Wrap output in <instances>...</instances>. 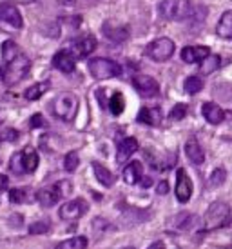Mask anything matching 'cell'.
<instances>
[{
  "instance_id": "1",
  "label": "cell",
  "mask_w": 232,
  "mask_h": 249,
  "mask_svg": "<svg viewBox=\"0 0 232 249\" xmlns=\"http://www.w3.org/2000/svg\"><path fill=\"white\" fill-rule=\"evenodd\" d=\"M158 11L167 20H187L196 13V6L191 0H162Z\"/></svg>"
},
{
  "instance_id": "2",
  "label": "cell",
  "mask_w": 232,
  "mask_h": 249,
  "mask_svg": "<svg viewBox=\"0 0 232 249\" xmlns=\"http://www.w3.org/2000/svg\"><path fill=\"white\" fill-rule=\"evenodd\" d=\"M231 220L232 213L229 204H225V202H212L203 216V226L207 231H214V229H221L229 226Z\"/></svg>"
},
{
  "instance_id": "3",
  "label": "cell",
  "mask_w": 232,
  "mask_h": 249,
  "mask_svg": "<svg viewBox=\"0 0 232 249\" xmlns=\"http://www.w3.org/2000/svg\"><path fill=\"white\" fill-rule=\"evenodd\" d=\"M51 109L55 113V117H58L64 122H71L75 120L76 113H78V98L73 93H62L53 100Z\"/></svg>"
},
{
  "instance_id": "4",
  "label": "cell",
  "mask_w": 232,
  "mask_h": 249,
  "mask_svg": "<svg viewBox=\"0 0 232 249\" xmlns=\"http://www.w3.org/2000/svg\"><path fill=\"white\" fill-rule=\"evenodd\" d=\"M122 66L109 58H91L89 60V73L95 76L96 80H107V78H116L122 75Z\"/></svg>"
},
{
  "instance_id": "5",
  "label": "cell",
  "mask_w": 232,
  "mask_h": 249,
  "mask_svg": "<svg viewBox=\"0 0 232 249\" xmlns=\"http://www.w3.org/2000/svg\"><path fill=\"white\" fill-rule=\"evenodd\" d=\"M31 70V60L22 53L18 58H15L13 62L7 64L6 71H4V82L7 86H15L17 82H20L22 78H26Z\"/></svg>"
},
{
  "instance_id": "6",
  "label": "cell",
  "mask_w": 232,
  "mask_h": 249,
  "mask_svg": "<svg viewBox=\"0 0 232 249\" xmlns=\"http://www.w3.org/2000/svg\"><path fill=\"white\" fill-rule=\"evenodd\" d=\"M145 55L152 58L154 62H167L174 55V42L171 38H167V36L156 38L145 48Z\"/></svg>"
},
{
  "instance_id": "7",
  "label": "cell",
  "mask_w": 232,
  "mask_h": 249,
  "mask_svg": "<svg viewBox=\"0 0 232 249\" xmlns=\"http://www.w3.org/2000/svg\"><path fill=\"white\" fill-rule=\"evenodd\" d=\"M87 209H89V206L83 198H75V200H71V202H66L60 208L58 214H60L62 220L73 222V220H78L80 216H83V214L87 213Z\"/></svg>"
},
{
  "instance_id": "8",
  "label": "cell",
  "mask_w": 232,
  "mask_h": 249,
  "mask_svg": "<svg viewBox=\"0 0 232 249\" xmlns=\"http://www.w3.org/2000/svg\"><path fill=\"white\" fill-rule=\"evenodd\" d=\"M133 86L145 98L158 97V93H160V84L156 82V78H152L149 75H134L133 76Z\"/></svg>"
},
{
  "instance_id": "9",
  "label": "cell",
  "mask_w": 232,
  "mask_h": 249,
  "mask_svg": "<svg viewBox=\"0 0 232 249\" xmlns=\"http://www.w3.org/2000/svg\"><path fill=\"white\" fill-rule=\"evenodd\" d=\"M96 49V38L93 35H83L78 36L75 40L71 42V53L76 56V58H85L89 56L93 51Z\"/></svg>"
},
{
  "instance_id": "10",
  "label": "cell",
  "mask_w": 232,
  "mask_h": 249,
  "mask_svg": "<svg viewBox=\"0 0 232 249\" xmlns=\"http://www.w3.org/2000/svg\"><path fill=\"white\" fill-rule=\"evenodd\" d=\"M192 196V180L185 169L176 171V198L182 204H187Z\"/></svg>"
},
{
  "instance_id": "11",
  "label": "cell",
  "mask_w": 232,
  "mask_h": 249,
  "mask_svg": "<svg viewBox=\"0 0 232 249\" xmlns=\"http://www.w3.org/2000/svg\"><path fill=\"white\" fill-rule=\"evenodd\" d=\"M53 66L62 73H73L76 68V56L69 49H60L53 56Z\"/></svg>"
},
{
  "instance_id": "12",
  "label": "cell",
  "mask_w": 232,
  "mask_h": 249,
  "mask_svg": "<svg viewBox=\"0 0 232 249\" xmlns=\"http://www.w3.org/2000/svg\"><path fill=\"white\" fill-rule=\"evenodd\" d=\"M0 20L11 24V26L17 29H20L22 26H24L20 11H18L13 4H9V2H2V4H0Z\"/></svg>"
},
{
  "instance_id": "13",
  "label": "cell",
  "mask_w": 232,
  "mask_h": 249,
  "mask_svg": "<svg viewBox=\"0 0 232 249\" xmlns=\"http://www.w3.org/2000/svg\"><path fill=\"white\" fill-rule=\"evenodd\" d=\"M182 60L187 64H196V62H203L207 56L211 55V49L207 46H187V48L182 49Z\"/></svg>"
},
{
  "instance_id": "14",
  "label": "cell",
  "mask_w": 232,
  "mask_h": 249,
  "mask_svg": "<svg viewBox=\"0 0 232 249\" xmlns=\"http://www.w3.org/2000/svg\"><path fill=\"white\" fill-rule=\"evenodd\" d=\"M138 151V140L133 139V137H127L123 139L120 144H118V151H116V162L118 164H123L125 160H129L134 153Z\"/></svg>"
},
{
  "instance_id": "15",
  "label": "cell",
  "mask_w": 232,
  "mask_h": 249,
  "mask_svg": "<svg viewBox=\"0 0 232 249\" xmlns=\"http://www.w3.org/2000/svg\"><path fill=\"white\" fill-rule=\"evenodd\" d=\"M201 113H203L205 120L209 122V124L212 125H218L221 124L223 120H225V111L221 109L218 104H214V102H205L203 106H201Z\"/></svg>"
},
{
  "instance_id": "16",
  "label": "cell",
  "mask_w": 232,
  "mask_h": 249,
  "mask_svg": "<svg viewBox=\"0 0 232 249\" xmlns=\"http://www.w3.org/2000/svg\"><path fill=\"white\" fill-rule=\"evenodd\" d=\"M162 118H164V115H162L160 107H142L138 113V122L150 125V127H156L162 124Z\"/></svg>"
},
{
  "instance_id": "17",
  "label": "cell",
  "mask_w": 232,
  "mask_h": 249,
  "mask_svg": "<svg viewBox=\"0 0 232 249\" xmlns=\"http://www.w3.org/2000/svg\"><path fill=\"white\" fill-rule=\"evenodd\" d=\"M144 178V166L142 162H129L127 166L123 167V180L133 186V184H138Z\"/></svg>"
},
{
  "instance_id": "18",
  "label": "cell",
  "mask_w": 232,
  "mask_h": 249,
  "mask_svg": "<svg viewBox=\"0 0 232 249\" xmlns=\"http://www.w3.org/2000/svg\"><path fill=\"white\" fill-rule=\"evenodd\" d=\"M60 198L62 196H60V193H58V189H56L55 186L36 191V202L40 204L42 208H51V206H55Z\"/></svg>"
},
{
  "instance_id": "19",
  "label": "cell",
  "mask_w": 232,
  "mask_h": 249,
  "mask_svg": "<svg viewBox=\"0 0 232 249\" xmlns=\"http://www.w3.org/2000/svg\"><path fill=\"white\" fill-rule=\"evenodd\" d=\"M185 155H187V159L191 160L192 164H196V166H199V164H203L205 160V151L203 147L199 145L198 140H187V144H185Z\"/></svg>"
},
{
  "instance_id": "20",
  "label": "cell",
  "mask_w": 232,
  "mask_h": 249,
  "mask_svg": "<svg viewBox=\"0 0 232 249\" xmlns=\"http://www.w3.org/2000/svg\"><path fill=\"white\" fill-rule=\"evenodd\" d=\"M216 35L225 40H232V9L225 11L219 17V22L216 26Z\"/></svg>"
},
{
  "instance_id": "21",
  "label": "cell",
  "mask_w": 232,
  "mask_h": 249,
  "mask_svg": "<svg viewBox=\"0 0 232 249\" xmlns=\"http://www.w3.org/2000/svg\"><path fill=\"white\" fill-rule=\"evenodd\" d=\"M93 173H95L96 180H98L102 186L111 187L115 184V175L111 173L103 164H100V162H95V164H93Z\"/></svg>"
},
{
  "instance_id": "22",
  "label": "cell",
  "mask_w": 232,
  "mask_h": 249,
  "mask_svg": "<svg viewBox=\"0 0 232 249\" xmlns=\"http://www.w3.org/2000/svg\"><path fill=\"white\" fill-rule=\"evenodd\" d=\"M22 162H24V169H26V173H34L36 171V167H38V153L34 151L33 147H26L24 151H22Z\"/></svg>"
},
{
  "instance_id": "23",
  "label": "cell",
  "mask_w": 232,
  "mask_h": 249,
  "mask_svg": "<svg viewBox=\"0 0 232 249\" xmlns=\"http://www.w3.org/2000/svg\"><path fill=\"white\" fill-rule=\"evenodd\" d=\"M103 33H105V36H107L109 40L116 42V44L127 40V36H129V31L125 28H115V26H111V24H103Z\"/></svg>"
},
{
  "instance_id": "24",
  "label": "cell",
  "mask_w": 232,
  "mask_h": 249,
  "mask_svg": "<svg viewBox=\"0 0 232 249\" xmlns=\"http://www.w3.org/2000/svg\"><path fill=\"white\" fill-rule=\"evenodd\" d=\"M172 228L176 229H191L192 226H196V222H198V216H194L192 213H182V214H176L174 218H172Z\"/></svg>"
},
{
  "instance_id": "25",
  "label": "cell",
  "mask_w": 232,
  "mask_h": 249,
  "mask_svg": "<svg viewBox=\"0 0 232 249\" xmlns=\"http://www.w3.org/2000/svg\"><path fill=\"white\" fill-rule=\"evenodd\" d=\"M20 55H22V49L13 40H7L2 44V58H4L6 64L13 62L15 58H18Z\"/></svg>"
},
{
  "instance_id": "26",
  "label": "cell",
  "mask_w": 232,
  "mask_h": 249,
  "mask_svg": "<svg viewBox=\"0 0 232 249\" xmlns=\"http://www.w3.org/2000/svg\"><path fill=\"white\" fill-rule=\"evenodd\" d=\"M221 66V56L219 55H209L203 62H199V73L201 75H211Z\"/></svg>"
},
{
  "instance_id": "27",
  "label": "cell",
  "mask_w": 232,
  "mask_h": 249,
  "mask_svg": "<svg viewBox=\"0 0 232 249\" xmlns=\"http://www.w3.org/2000/svg\"><path fill=\"white\" fill-rule=\"evenodd\" d=\"M203 78L201 76H196V75H192V76H187L185 78V82H183V89L189 93V95H196V93H199V91L203 89Z\"/></svg>"
},
{
  "instance_id": "28",
  "label": "cell",
  "mask_w": 232,
  "mask_h": 249,
  "mask_svg": "<svg viewBox=\"0 0 232 249\" xmlns=\"http://www.w3.org/2000/svg\"><path fill=\"white\" fill-rule=\"evenodd\" d=\"M87 248V238L85 236H73V238H67L56 246L55 249H85Z\"/></svg>"
},
{
  "instance_id": "29",
  "label": "cell",
  "mask_w": 232,
  "mask_h": 249,
  "mask_svg": "<svg viewBox=\"0 0 232 249\" xmlns=\"http://www.w3.org/2000/svg\"><path fill=\"white\" fill-rule=\"evenodd\" d=\"M48 89H49V82H38L34 84V86H31V88H28L26 93H24V97L28 98V100H38Z\"/></svg>"
},
{
  "instance_id": "30",
  "label": "cell",
  "mask_w": 232,
  "mask_h": 249,
  "mask_svg": "<svg viewBox=\"0 0 232 249\" xmlns=\"http://www.w3.org/2000/svg\"><path fill=\"white\" fill-rule=\"evenodd\" d=\"M109 109L113 115H122L123 109H125V100H123V95L122 93H115L109 100Z\"/></svg>"
},
{
  "instance_id": "31",
  "label": "cell",
  "mask_w": 232,
  "mask_h": 249,
  "mask_svg": "<svg viewBox=\"0 0 232 249\" xmlns=\"http://www.w3.org/2000/svg\"><path fill=\"white\" fill-rule=\"evenodd\" d=\"M78 164H80V157H78V153L69 151L67 155H66V159H64V169H66L67 173H73V171H76Z\"/></svg>"
},
{
  "instance_id": "32",
  "label": "cell",
  "mask_w": 232,
  "mask_h": 249,
  "mask_svg": "<svg viewBox=\"0 0 232 249\" xmlns=\"http://www.w3.org/2000/svg\"><path fill=\"white\" fill-rule=\"evenodd\" d=\"M225 178H227V171L225 169H214L211 173V178H209V186L211 187H219L221 184H225Z\"/></svg>"
},
{
  "instance_id": "33",
  "label": "cell",
  "mask_w": 232,
  "mask_h": 249,
  "mask_svg": "<svg viewBox=\"0 0 232 249\" xmlns=\"http://www.w3.org/2000/svg\"><path fill=\"white\" fill-rule=\"evenodd\" d=\"M9 169H11L15 175L26 173V169H24V162H22V151L15 153L13 157H11V160H9Z\"/></svg>"
},
{
  "instance_id": "34",
  "label": "cell",
  "mask_w": 232,
  "mask_h": 249,
  "mask_svg": "<svg viewBox=\"0 0 232 249\" xmlns=\"http://www.w3.org/2000/svg\"><path fill=\"white\" fill-rule=\"evenodd\" d=\"M49 229H51V224L46 220H40L29 226V233H31V235H42V233H48Z\"/></svg>"
},
{
  "instance_id": "35",
  "label": "cell",
  "mask_w": 232,
  "mask_h": 249,
  "mask_svg": "<svg viewBox=\"0 0 232 249\" xmlns=\"http://www.w3.org/2000/svg\"><path fill=\"white\" fill-rule=\"evenodd\" d=\"M187 104H176L174 107H172V111L169 113V117L172 118V120H182V118L187 117Z\"/></svg>"
},
{
  "instance_id": "36",
  "label": "cell",
  "mask_w": 232,
  "mask_h": 249,
  "mask_svg": "<svg viewBox=\"0 0 232 249\" xmlns=\"http://www.w3.org/2000/svg\"><path fill=\"white\" fill-rule=\"evenodd\" d=\"M9 200L15 202V204H20V202H26V191L24 189H11L9 191Z\"/></svg>"
},
{
  "instance_id": "37",
  "label": "cell",
  "mask_w": 232,
  "mask_h": 249,
  "mask_svg": "<svg viewBox=\"0 0 232 249\" xmlns=\"http://www.w3.org/2000/svg\"><path fill=\"white\" fill-rule=\"evenodd\" d=\"M55 187L58 189V193H60V196H67V195L71 193V182H67V180H62V182H56Z\"/></svg>"
},
{
  "instance_id": "38",
  "label": "cell",
  "mask_w": 232,
  "mask_h": 249,
  "mask_svg": "<svg viewBox=\"0 0 232 249\" xmlns=\"http://www.w3.org/2000/svg\"><path fill=\"white\" fill-rule=\"evenodd\" d=\"M18 139V131L17 129H4L0 133V140H7V142H13Z\"/></svg>"
},
{
  "instance_id": "39",
  "label": "cell",
  "mask_w": 232,
  "mask_h": 249,
  "mask_svg": "<svg viewBox=\"0 0 232 249\" xmlns=\"http://www.w3.org/2000/svg\"><path fill=\"white\" fill-rule=\"evenodd\" d=\"M29 125H31V127H42V125H46V122H44V117H42V115H33V117H31V120H29Z\"/></svg>"
},
{
  "instance_id": "40",
  "label": "cell",
  "mask_w": 232,
  "mask_h": 249,
  "mask_svg": "<svg viewBox=\"0 0 232 249\" xmlns=\"http://www.w3.org/2000/svg\"><path fill=\"white\" fill-rule=\"evenodd\" d=\"M156 191H158V195H167L169 193V182H167V180H162V182L158 184Z\"/></svg>"
},
{
  "instance_id": "41",
  "label": "cell",
  "mask_w": 232,
  "mask_h": 249,
  "mask_svg": "<svg viewBox=\"0 0 232 249\" xmlns=\"http://www.w3.org/2000/svg\"><path fill=\"white\" fill-rule=\"evenodd\" d=\"M4 189H7V178L4 175H0V191H4Z\"/></svg>"
},
{
  "instance_id": "42",
  "label": "cell",
  "mask_w": 232,
  "mask_h": 249,
  "mask_svg": "<svg viewBox=\"0 0 232 249\" xmlns=\"http://www.w3.org/2000/svg\"><path fill=\"white\" fill-rule=\"evenodd\" d=\"M147 249H165V244L164 242H154L152 246H149Z\"/></svg>"
},
{
  "instance_id": "43",
  "label": "cell",
  "mask_w": 232,
  "mask_h": 249,
  "mask_svg": "<svg viewBox=\"0 0 232 249\" xmlns=\"http://www.w3.org/2000/svg\"><path fill=\"white\" fill-rule=\"evenodd\" d=\"M144 178L145 180H142V186H144V187H149L150 184H152V180H150L149 177H144Z\"/></svg>"
},
{
  "instance_id": "44",
  "label": "cell",
  "mask_w": 232,
  "mask_h": 249,
  "mask_svg": "<svg viewBox=\"0 0 232 249\" xmlns=\"http://www.w3.org/2000/svg\"><path fill=\"white\" fill-rule=\"evenodd\" d=\"M11 2H15V4H31L34 0H11Z\"/></svg>"
},
{
  "instance_id": "45",
  "label": "cell",
  "mask_w": 232,
  "mask_h": 249,
  "mask_svg": "<svg viewBox=\"0 0 232 249\" xmlns=\"http://www.w3.org/2000/svg\"><path fill=\"white\" fill-rule=\"evenodd\" d=\"M123 249H134V248H123Z\"/></svg>"
}]
</instances>
